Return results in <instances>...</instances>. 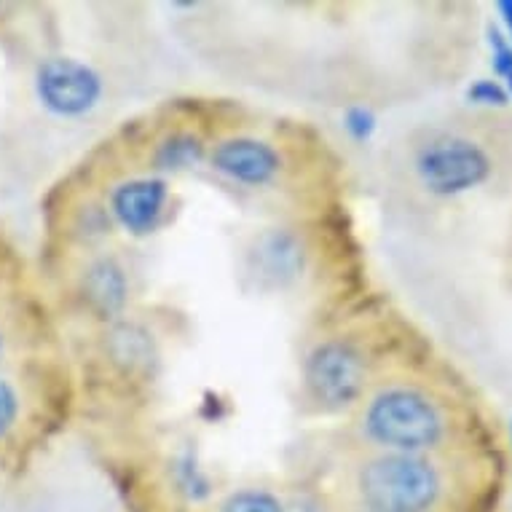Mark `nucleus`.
I'll return each mask as SVG.
<instances>
[{"instance_id": "f257e3e1", "label": "nucleus", "mask_w": 512, "mask_h": 512, "mask_svg": "<svg viewBox=\"0 0 512 512\" xmlns=\"http://www.w3.org/2000/svg\"><path fill=\"white\" fill-rule=\"evenodd\" d=\"M462 405L403 360L378 378L344 416L346 448L397 454H459Z\"/></svg>"}, {"instance_id": "f03ea898", "label": "nucleus", "mask_w": 512, "mask_h": 512, "mask_svg": "<svg viewBox=\"0 0 512 512\" xmlns=\"http://www.w3.org/2000/svg\"><path fill=\"white\" fill-rule=\"evenodd\" d=\"M387 317L349 311L322 322L301 349L298 405L306 416H349L368 389L400 362Z\"/></svg>"}, {"instance_id": "7ed1b4c3", "label": "nucleus", "mask_w": 512, "mask_h": 512, "mask_svg": "<svg viewBox=\"0 0 512 512\" xmlns=\"http://www.w3.org/2000/svg\"><path fill=\"white\" fill-rule=\"evenodd\" d=\"M336 494L368 512H454L462 499L459 454H397L341 445Z\"/></svg>"}, {"instance_id": "20e7f679", "label": "nucleus", "mask_w": 512, "mask_h": 512, "mask_svg": "<svg viewBox=\"0 0 512 512\" xmlns=\"http://www.w3.org/2000/svg\"><path fill=\"white\" fill-rule=\"evenodd\" d=\"M319 156L322 148L303 137L301 129L250 124L242 116L212 143L204 167L236 194L293 199L301 196V183L314 175L325 177Z\"/></svg>"}, {"instance_id": "39448f33", "label": "nucleus", "mask_w": 512, "mask_h": 512, "mask_svg": "<svg viewBox=\"0 0 512 512\" xmlns=\"http://www.w3.org/2000/svg\"><path fill=\"white\" fill-rule=\"evenodd\" d=\"M239 118L218 102H169L118 132L108 143V161L129 172L172 180L204 167L212 143Z\"/></svg>"}, {"instance_id": "423d86ee", "label": "nucleus", "mask_w": 512, "mask_h": 512, "mask_svg": "<svg viewBox=\"0 0 512 512\" xmlns=\"http://www.w3.org/2000/svg\"><path fill=\"white\" fill-rule=\"evenodd\" d=\"M89 177L100 188L116 234L148 236L172 218L175 191L167 177L129 172L108 159L89 169Z\"/></svg>"}, {"instance_id": "0eeeda50", "label": "nucleus", "mask_w": 512, "mask_h": 512, "mask_svg": "<svg viewBox=\"0 0 512 512\" xmlns=\"http://www.w3.org/2000/svg\"><path fill=\"white\" fill-rule=\"evenodd\" d=\"M164 330L148 311L129 309L121 317L97 325L94 349L110 384L135 387L151 381L164 354Z\"/></svg>"}, {"instance_id": "6e6552de", "label": "nucleus", "mask_w": 512, "mask_h": 512, "mask_svg": "<svg viewBox=\"0 0 512 512\" xmlns=\"http://www.w3.org/2000/svg\"><path fill=\"white\" fill-rule=\"evenodd\" d=\"M70 298L97 328L135 309V274L113 244L81 252L70 274Z\"/></svg>"}, {"instance_id": "1a4fd4ad", "label": "nucleus", "mask_w": 512, "mask_h": 512, "mask_svg": "<svg viewBox=\"0 0 512 512\" xmlns=\"http://www.w3.org/2000/svg\"><path fill=\"white\" fill-rule=\"evenodd\" d=\"M491 156L483 145L454 132H437L416 145L413 172L435 196H456L472 191L491 175Z\"/></svg>"}, {"instance_id": "9d476101", "label": "nucleus", "mask_w": 512, "mask_h": 512, "mask_svg": "<svg viewBox=\"0 0 512 512\" xmlns=\"http://www.w3.org/2000/svg\"><path fill=\"white\" fill-rule=\"evenodd\" d=\"M35 94L54 116H86L100 105L102 78L76 57H46L35 70Z\"/></svg>"}, {"instance_id": "9b49d317", "label": "nucleus", "mask_w": 512, "mask_h": 512, "mask_svg": "<svg viewBox=\"0 0 512 512\" xmlns=\"http://www.w3.org/2000/svg\"><path fill=\"white\" fill-rule=\"evenodd\" d=\"M252 258H255L252 271H258L255 277L271 279L274 285H287L298 279L309 252L303 236L295 228H274L266 231L261 239H255Z\"/></svg>"}, {"instance_id": "f8f14e48", "label": "nucleus", "mask_w": 512, "mask_h": 512, "mask_svg": "<svg viewBox=\"0 0 512 512\" xmlns=\"http://www.w3.org/2000/svg\"><path fill=\"white\" fill-rule=\"evenodd\" d=\"M35 411L33 384L9 365L0 368V445H9L30 424Z\"/></svg>"}, {"instance_id": "ddd939ff", "label": "nucleus", "mask_w": 512, "mask_h": 512, "mask_svg": "<svg viewBox=\"0 0 512 512\" xmlns=\"http://www.w3.org/2000/svg\"><path fill=\"white\" fill-rule=\"evenodd\" d=\"M202 512H285V486L271 480H247L220 491Z\"/></svg>"}, {"instance_id": "4468645a", "label": "nucleus", "mask_w": 512, "mask_h": 512, "mask_svg": "<svg viewBox=\"0 0 512 512\" xmlns=\"http://www.w3.org/2000/svg\"><path fill=\"white\" fill-rule=\"evenodd\" d=\"M333 491L319 480H293L285 486V512H333Z\"/></svg>"}, {"instance_id": "2eb2a0df", "label": "nucleus", "mask_w": 512, "mask_h": 512, "mask_svg": "<svg viewBox=\"0 0 512 512\" xmlns=\"http://www.w3.org/2000/svg\"><path fill=\"white\" fill-rule=\"evenodd\" d=\"M470 97L475 102H483V105H504L507 102V94L494 81H480V84H475L470 89Z\"/></svg>"}, {"instance_id": "dca6fc26", "label": "nucleus", "mask_w": 512, "mask_h": 512, "mask_svg": "<svg viewBox=\"0 0 512 512\" xmlns=\"http://www.w3.org/2000/svg\"><path fill=\"white\" fill-rule=\"evenodd\" d=\"M14 344H17V338H14V330H11L9 317L0 311V368H3V365H9L11 352H14Z\"/></svg>"}, {"instance_id": "f3484780", "label": "nucleus", "mask_w": 512, "mask_h": 512, "mask_svg": "<svg viewBox=\"0 0 512 512\" xmlns=\"http://www.w3.org/2000/svg\"><path fill=\"white\" fill-rule=\"evenodd\" d=\"M333 496H336V499H333V512H368L362 510L360 504H354L349 502V499H344V496H338L336 491H333Z\"/></svg>"}, {"instance_id": "a211bd4d", "label": "nucleus", "mask_w": 512, "mask_h": 512, "mask_svg": "<svg viewBox=\"0 0 512 512\" xmlns=\"http://www.w3.org/2000/svg\"><path fill=\"white\" fill-rule=\"evenodd\" d=\"M502 11H504V17H507V22H510V27H512V3H502Z\"/></svg>"}, {"instance_id": "6ab92c4d", "label": "nucleus", "mask_w": 512, "mask_h": 512, "mask_svg": "<svg viewBox=\"0 0 512 512\" xmlns=\"http://www.w3.org/2000/svg\"><path fill=\"white\" fill-rule=\"evenodd\" d=\"M510 89H512V76H510Z\"/></svg>"}]
</instances>
